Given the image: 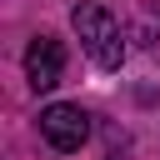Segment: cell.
Segmentation results:
<instances>
[{"mask_svg":"<svg viewBox=\"0 0 160 160\" xmlns=\"http://www.w3.org/2000/svg\"><path fill=\"white\" fill-rule=\"evenodd\" d=\"M60 75H65V45L50 40V35L30 40V50H25V80H30L35 90H55Z\"/></svg>","mask_w":160,"mask_h":160,"instance_id":"cell-3","label":"cell"},{"mask_svg":"<svg viewBox=\"0 0 160 160\" xmlns=\"http://www.w3.org/2000/svg\"><path fill=\"white\" fill-rule=\"evenodd\" d=\"M70 25H75L85 55H90L100 70H120V60H125V40H120V25L110 20L105 5H75Z\"/></svg>","mask_w":160,"mask_h":160,"instance_id":"cell-1","label":"cell"},{"mask_svg":"<svg viewBox=\"0 0 160 160\" xmlns=\"http://www.w3.org/2000/svg\"><path fill=\"white\" fill-rule=\"evenodd\" d=\"M40 135L60 150V155H70V150H80L85 145V135H90V115L80 110V105H45L40 110Z\"/></svg>","mask_w":160,"mask_h":160,"instance_id":"cell-2","label":"cell"}]
</instances>
